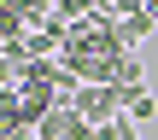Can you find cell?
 I'll return each instance as SVG.
<instances>
[{"label":"cell","mask_w":158,"mask_h":140,"mask_svg":"<svg viewBox=\"0 0 158 140\" xmlns=\"http://www.w3.org/2000/svg\"><path fill=\"white\" fill-rule=\"evenodd\" d=\"M29 140H35V134H29Z\"/></svg>","instance_id":"obj_5"},{"label":"cell","mask_w":158,"mask_h":140,"mask_svg":"<svg viewBox=\"0 0 158 140\" xmlns=\"http://www.w3.org/2000/svg\"><path fill=\"white\" fill-rule=\"evenodd\" d=\"M70 105H76V111H82L94 129H100V123H111V117H123V94H117L111 82H88V88H82Z\"/></svg>","instance_id":"obj_1"},{"label":"cell","mask_w":158,"mask_h":140,"mask_svg":"<svg viewBox=\"0 0 158 140\" xmlns=\"http://www.w3.org/2000/svg\"><path fill=\"white\" fill-rule=\"evenodd\" d=\"M123 94V117H135V123H152L158 117V99H152V88L141 82V88H117Z\"/></svg>","instance_id":"obj_3"},{"label":"cell","mask_w":158,"mask_h":140,"mask_svg":"<svg viewBox=\"0 0 158 140\" xmlns=\"http://www.w3.org/2000/svg\"><path fill=\"white\" fill-rule=\"evenodd\" d=\"M76 129H94V123H88V117H82V111H76L70 99H59V105H53V111L41 117V129H35V140H70Z\"/></svg>","instance_id":"obj_2"},{"label":"cell","mask_w":158,"mask_h":140,"mask_svg":"<svg viewBox=\"0 0 158 140\" xmlns=\"http://www.w3.org/2000/svg\"><path fill=\"white\" fill-rule=\"evenodd\" d=\"M152 29H158V18H147V12H129V18L117 23V47H123V53H135V41H141V35H152Z\"/></svg>","instance_id":"obj_4"}]
</instances>
